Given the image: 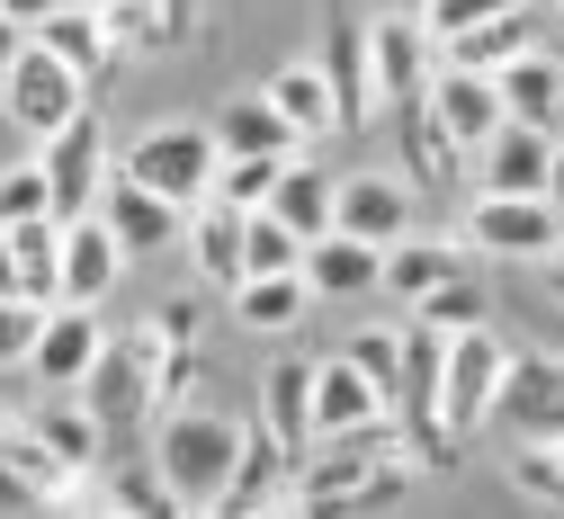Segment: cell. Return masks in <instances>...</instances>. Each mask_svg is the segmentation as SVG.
Returning <instances> with one entry per match:
<instances>
[{"label":"cell","instance_id":"6da1fadb","mask_svg":"<svg viewBox=\"0 0 564 519\" xmlns=\"http://www.w3.org/2000/svg\"><path fill=\"white\" fill-rule=\"evenodd\" d=\"M242 430H251V421H234V412H216V403H171V412H162V430H153V475H162L171 510H216V493H225V475H234V457H242Z\"/></svg>","mask_w":564,"mask_h":519},{"label":"cell","instance_id":"7a4b0ae2","mask_svg":"<svg viewBox=\"0 0 564 519\" xmlns=\"http://www.w3.org/2000/svg\"><path fill=\"white\" fill-rule=\"evenodd\" d=\"M475 260H546L564 242V206L546 188H475L466 206V234H457Z\"/></svg>","mask_w":564,"mask_h":519},{"label":"cell","instance_id":"3957f363","mask_svg":"<svg viewBox=\"0 0 564 519\" xmlns=\"http://www.w3.org/2000/svg\"><path fill=\"white\" fill-rule=\"evenodd\" d=\"M502 367H511V340L492 332V323H466V332H448V349H440V430L466 439L492 421V394H502Z\"/></svg>","mask_w":564,"mask_h":519},{"label":"cell","instance_id":"277c9868","mask_svg":"<svg viewBox=\"0 0 564 519\" xmlns=\"http://www.w3.org/2000/svg\"><path fill=\"white\" fill-rule=\"evenodd\" d=\"M216 134H206V117H171V126H144L126 143V180H144V188H162V197H180V206H197L206 188H216Z\"/></svg>","mask_w":564,"mask_h":519},{"label":"cell","instance_id":"5b68a950","mask_svg":"<svg viewBox=\"0 0 564 519\" xmlns=\"http://www.w3.org/2000/svg\"><path fill=\"white\" fill-rule=\"evenodd\" d=\"M73 108H90V82H82V72L63 63V54H45L36 36H28L10 63H0V117H10L28 143H36V134H54Z\"/></svg>","mask_w":564,"mask_h":519},{"label":"cell","instance_id":"8992f818","mask_svg":"<svg viewBox=\"0 0 564 519\" xmlns=\"http://www.w3.org/2000/svg\"><path fill=\"white\" fill-rule=\"evenodd\" d=\"M90 215L126 242V260H162V251H180V225H188V206H180V197H162V188H144V180H126L117 162H108Z\"/></svg>","mask_w":564,"mask_h":519},{"label":"cell","instance_id":"52a82bcc","mask_svg":"<svg viewBox=\"0 0 564 519\" xmlns=\"http://www.w3.org/2000/svg\"><path fill=\"white\" fill-rule=\"evenodd\" d=\"M431 63H440V45H431V28H421L403 0L386 19H368V82H377V117H394V108H412L421 90H431Z\"/></svg>","mask_w":564,"mask_h":519},{"label":"cell","instance_id":"ba28073f","mask_svg":"<svg viewBox=\"0 0 564 519\" xmlns=\"http://www.w3.org/2000/svg\"><path fill=\"white\" fill-rule=\"evenodd\" d=\"M126 242L99 225V215H63L54 234V305H108V295L126 286Z\"/></svg>","mask_w":564,"mask_h":519},{"label":"cell","instance_id":"9c48e42d","mask_svg":"<svg viewBox=\"0 0 564 519\" xmlns=\"http://www.w3.org/2000/svg\"><path fill=\"white\" fill-rule=\"evenodd\" d=\"M28 153L45 162V188H54V215H90V197H99V180H108V126L90 117V108H73L54 134H36Z\"/></svg>","mask_w":564,"mask_h":519},{"label":"cell","instance_id":"30bf717a","mask_svg":"<svg viewBox=\"0 0 564 519\" xmlns=\"http://www.w3.org/2000/svg\"><path fill=\"white\" fill-rule=\"evenodd\" d=\"M492 421H502L511 439H564V358L511 349L502 394H492Z\"/></svg>","mask_w":564,"mask_h":519},{"label":"cell","instance_id":"8fae6325","mask_svg":"<svg viewBox=\"0 0 564 519\" xmlns=\"http://www.w3.org/2000/svg\"><path fill=\"white\" fill-rule=\"evenodd\" d=\"M82 394L99 403V421H134V412H153L162 403V340H153V323L144 332H126V340H108L99 349V367L82 377Z\"/></svg>","mask_w":564,"mask_h":519},{"label":"cell","instance_id":"7c38bea8","mask_svg":"<svg viewBox=\"0 0 564 519\" xmlns=\"http://www.w3.org/2000/svg\"><path fill=\"white\" fill-rule=\"evenodd\" d=\"M99 349H108L99 305H45V323H36V340H28V377H36V386H73V394H82V377L99 367Z\"/></svg>","mask_w":564,"mask_h":519},{"label":"cell","instance_id":"4fadbf2b","mask_svg":"<svg viewBox=\"0 0 564 519\" xmlns=\"http://www.w3.org/2000/svg\"><path fill=\"white\" fill-rule=\"evenodd\" d=\"M332 225L340 234H359V242H403L412 234V180L403 171H349L340 188H332Z\"/></svg>","mask_w":564,"mask_h":519},{"label":"cell","instance_id":"5bb4252c","mask_svg":"<svg viewBox=\"0 0 564 519\" xmlns=\"http://www.w3.org/2000/svg\"><path fill=\"white\" fill-rule=\"evenodd\" d=\"M421 108L440 117V134L457 143V153H475V143L502 126V90H492V72H475V63H431V90H421Z\"/></svg>","mask_w":564,"mask_h":519},{"label":"cell","instance_id":"9a60e30c","mask_svg":"<svg viewBox=\"0 0 564 519\" xmlns=\"http://www.w3.org/2000/svg\"><path fill=\"white\" fill-rule=\"evenodd\" d=\"M19 421L54 448L63 475H99V457H108V421H99V403H73V386H45Z\"/></svg>","mask_w":564,"mask_h":519},{"label":"cell","instance_id":"2e32d148","mask_svg":"<svg viewBox=\"0 0 564 519\" xmlns=\"http://www.w3.org/2000/svg\"><path fill=\"white\" fill-rule=\"evenodd\" d=\"M288 475H296V457H288V448H278V439L251 421V430H242V457H234V475H225V493H216V519L288 510Z\"/></svg>","mask_w":564,"mask_h":519},{"label":"cell","instance_id":"e0dca14e","mask_svg":"<svg viewBox=\"0 0 564 519\" xmlns=\"http://www.w3.org/2000/svg\"><path fill=\"white\" fill-rule=\"evenodd\" d=\"M546 36H555V19L538 10V0H520V10H492V19H475V28H457V36H440V63L502 72L511 54H529V45H546Z\"/></svg>","mask_w":564,"mask_h":519},{"label":"cell","instance_id":"ac0fdd59","mask_svg":"<svg viewBox=\"0 0 564 519\" xmlns=\"http://www.w3.org/2000/svg\"><path fill=\"white\" fill-rule=\"evenodd\" d=\"M546 153H555V134H546V126L502 117L466 162H475V188H546Z\"/></svg>","mask_w":564,"mask_h":519},{"label":"cell","instance_id":"d6986e66","mask_svg":"<svg viewBox=\"0 0 564 519\" xmlns=\"http://www.w3.org/2000/svg\"><path fill=\"white\" fill-rule=\"evenodd\" d=\"M492 90H502V117H529L546 134H564V54L555 45H529L492 72Z\"/></svg>","mask_w":564,"mask_h":519},{"label":"cell","instance_id":"ffe728a7","mask_svg":"<svg viewBox=\"0 0 564 519\" xmlns=\"http://www.w3.org/2000/svg\"><path fill=\"white\" fill-rule=\"evenodd\" d=\"M260 430L288 457L314 448V358H269V377H260Z\"/></svg>","mask_w":564,"mask_h":519},{"label":"cell","instance_id":"44dd1931","mask_svg":"<svg viewBox=\"0 0 564 519\" xmlns=\"http://www.w3.org/2000/svg\"><path fill=\"white\" fill-rule=\"evenodd\" d=\"M305 286L314 295H332V305H340V295H377V269H386V251L377 242H359V234H340V225H323L314 242H305Z\"/></svg>","mask_w":564,"mask_h":519},{"label":"cell","instance_id":"7402d4cb","mask_svg":"<svg viewBox=\"0 0 564 519\" xmlns=\"http://www.w3.org/2000/svg\"><path fill=\"white\" fill-rule=\"evenodd\" d=\"M457 269H475V251L466 242H448V234H403V242H386V269H377V286L386 295H403V305H421L440 278H457Z\"/></svg>","mask_w":564,"mask_h":519},{"label":"cell","instance_id":"603a6c76","mask_svg":"<svg viewBox=\"0 0 564 519\" xmlns=\"http://www.w3.org/2000/svg\"><path fill=\"white\" fill-rule=\"evenodd\" d=\"M206 134H216V153H305V134L269 108V90H242L225 99L216 117H206Z\"/></svg>","mask_w":564,"mask_h":519},{"label":"cell","instance_id":"cb8c5ba5","mask_svg":"<svg viewBox=\"0 0 564 519\" xmlns=\"http://www.w3.org/2000/svg\"><path fill=\"white\" fill-rule=\"evenodd\" d=\"M305 305H314L305 269H251V278H234V323L242 332H296Z\"/></svg>","mask_w":564,"mask_h":519},{"label":"cell","instance_id":"d4e9b609","mask_svg":"<svg viewBox=\"0 0 564 519\" xmlns=\"http://www.w3.org/2000/svg\"><path fill=\"white\" fill-rule=\"evenodd\" d=\"M242 215L251 206H225V197H197L188 206V225H180V251L216 278V286H234L242 278Z\"/></svg>","mask_w":564,"mask_h":519},{"label":"cell","instance_id":"484cf974","mask_svg":"<svg viewBox=\"0 0 564 519\" xmlns=\"http://www.w3.org/2000/svg\"><path fill=\"white\" fill-rule=\"evenodd\" d=\"M386 412H394V403H386L349 358H314V439L359 430V421H386Z\"/></svg>","mask_w":564,"mask_h":519},{"label":"cell","instance_id":"4316f807","mask_svg":"<svg viewBox=\"0 0 564 519\" xmlns=\"http://www.w3.org/2000/svg\"><path fill=\"white\" fill-rule=\"evenodd\" d=\"M314 63H323V82H332V108H340V126H377V82H368V28H332Z\"/></svg>","mask_w":564,"mask_h":519},{"label":"cell","instance_id":"83f0119b","mask_svg":"<svg viewBox=\"0 0 564 519\" xmlns=\"http://www.w3.org/2000/svg\"><path fill=\"white\" fill-rule=\"evenodd\" d=\"M386 126H394V143H403V180H412V197H421V188H448V180H457V162H466V153H457V143L440 134V117L421 108V99H412V108H394Z\"/></svg>","mask_w":564,"mask_h":519},{"label":"cell","instance_id":"f1b7e54d","mask_svg":"<svg viewBox=\"0 0 564 519\" xmlns=\"http://www.w3.org/2000/svg\"><path fill=\"white\" fill-rule=\"evenodd\" d=\"M269 108L288 117L305 143H314V134H340V108H332V82H323V63H314V54H305V63H278V72H269Z\"/></svg>","mask_w":564,"mask_h":519},{"label":"cell","instance_id":"f546056e","mask_svg":"<svg viewBox=\"0 0 564 519\" xmlns=\"http://www.w3.org/2000/svg\"><path fill=\"white\" fill-rule=\"evenodd\" d=\"M45 54H63V63H73L82 72V82H99V72L117 63V45H108V28H99V10H73V0H54V10L28 28Z\"/></svg>","mask_w":564,"mask_h":519},{"label":"cell","instance_id":"4dcf8cb0","mask_svg":"<svg viewBox=\"0 0 564 519\" xmlns=\"http://www.w3.org/2000/svg\"><path fill=\"white\" fill-rule=\"evenodd\" d=\"M332 188H340L332 171H314L305 153H288V171H278V188H269L260 206H269V215H278L288 234H305V242H314V234L332 225Z\"/></svg>","mask_w":564,"mask_h":519},{"label":"cell","instance_id":"1f68e13d","mask_svg":"<svg viewBox=\"0 0 564 519\" xmlns=\"http://www.w3.org/2000/svg\"><path fill=\"white\" fill-rule=\"evenodd\" d=\"M90 10H99V28H108L117 63H126V54H162V45H171V28H162V0H90Z\"/></svg>","mask_w":564,"mask_h":519},{"label":"cell","instance_id":"d6a6232c","mask_svg":"<svg viewBox=\"0 0 564 519\" xmlns=\"http://www.w3.org/2000/svg\"><path fill=\"white\" fill-rule=\"evenodd\" d=\"M340 358H349V367H359V377H368V386H377V394L394 403V367H403V323H368V332H349V340H340Z\"/></svg>","mask_w":564,"mask_h":519},{"label":"cell","instance_id":"836d02e7","mask_svg":"<svg viewBox=\"0 0 564 519\" xmlns=\"http://www.w3.org/2000/svg\"><path fill=\"white\" fill-rule=\"evenodd\" d=\"M511 484L546 510H564V439H520L511 448Z\"/></svg>","mask_w":564,"mask_h":519},{"label":"cell","instance_id":"e575fe53","mask_svg":"<svg viewBox=\"0 0 564 519\" xmlns=\"http://www.w3.org/2000/svg\"><path fill=\"white\" fill-rule=\"evenodd\" d=\"M278 171H288V153H225L216 162V188L206 197H225V206H260L278 188Z\"/></svg>","mask_w":564,"mask_h":519},{"label":"cell","instance_id":"d590c367","mask_svg":"<svg viewBox=\"0 0 564 519\" xmlns=\"http://www.w3.org/2000/svg\"><path fill=\"white\" fill-rule=\"evenodd\" d=\"M296 260H305V234H288L269 206H251L242 215V278L251 269H296Z\"/></svg>","mask_w":564,"mask_h":519},{"label":"cell","instance_id":"8d00e7d4","mask_svg":"<svg viewBox=\"0 0 564 519\" xmlns=\"http://www.w3.org/2000/svg\"><path fill=\"white\" fill-rule=\"evenodd\" d=\"M421 323H440V332H466V323H484V278L475 269H457V278H440L431 295L412 305Z\"/></svg>","mask_w":564,"mask_h":519},{"label":"cell","instance_id":"74e56055","mask_svg":"<svg viewBox=\"0 0 564 519\" xmlns=\"http://www.w3.org/2000/svg\"><path fill=\"white\" fill-rule=\"evenodd\" d=\"M0 457H10L28 484H45V501H63V484H73V475L54 466V448H45V439H36L28 421H0Z\"/></svg>","mask_w":564,"mask_h":519},{"label":"cell","instance_id":"f35d334b","mask_svg":"<svg viewBox=\"0 0 564 519\" xmlns=\"http://www.w3.org/2000/svg\"><path fill=\"white\" fill-rule=\"evenodd\" d=\"M36 215H54V188H45V162H10L0 171V225H36Z\"/></svg>","mask_w":564,"mask_h":519},{"label":"cell","instance_id":"ab89813d","mask_svg":"<svg viewBox=\"0 0 564 519\" xmlns=\"http://www.w3.org/2000/svg\"><path fill=\"white\" fill-rule=\"evenodd\" d=\"M492 10H520V0H421V28H431V45L440 36H457V28H475V19H492Z\"/></svg>","mask_w":564,"mask_h":519},{"label":"cell","instance_id":"60d3db41","mask_svg":"<svg viewBox=\"0 0 564 519\" xmlns=\"http://www.w3.org/2000/svg\"><path fill=\"white\" fill-rule=\"evenodd\" d=\"M36 323H45V305H28V295H0V367H28Z\"/></svg>","mask_w":564,"mask_h":519},{"label":"cell","instance_id":"b9f144b4","mask_svg":"<svg viewBox=\"0 0 564 519\" xmlns=\"http://www.w3.org/2000/svg\"><path fill=\"white\" fill-rule=\"evenodd\" d=\"M28 510H45V484H28L10 457H0V519H28Z\"/></svg>","mask_w":564,"mask_h":519},{"label":"cell","instance_id":"7bdbcfd3","mask_svg":"<svg viewBox=\"0 0 564 519\" xmlns=\"http://www.w3.org/2000/svg\"><path fill=\"white\" fill-rule=\"evenodd\" d=\"M0 295H28V305H45V286H36V269L19 260V242L0 234Z\"/></svg>","mask_w":564,"mask_h":519},{"label":"cell","instance_id":"ee69618b","mask_svg":"<svg viewBox=\"0 0 564 519\" xmlns=\"http://www.w3.org/2000/svg\"><path fill=\"white\" fill-rule=\"evenodd\" d=\"M162 28H171V45H180V36L197 28V0H162Z\"/></svg>","mask_w":564,"mask_h":519},{"label":"cell","instance_id":"f6af8a7d","mask_svg":"<svg viewBox=\"0 0 564 519\" xmlns=\"http://www.w3.org/2000/svg\"><path fill=\"white\" fill-rule=\"evenodd\" d=\"M538 278H546V295H555V305H564V242H555V251L538 260Z\"/></svg>","mask_w":564,"mask_h":519},{"label":"cell","instance_id":"bcb514c9","mask_svg":"<svg viewBox=\"0 0 564 519\" xmlns=\"http://www.w3.org/2000/svg\"><path fill=\"white\" fill-rule=\"evenodd\" d=\"M546 197L564 206V134H555V153H546Z\"/></svg>","mask_w":564,"mask_h":519},{"label":"cell","instance_id":"7dc6e473","mask_svg":"<svg viewBox=\"0 0 564 519\" xmlns=\"http://www.w3.org/2000/svg\"><path fill=\"white\" fill-rule=\"evenodd\" d=\"M0 10H10V19H19V28H36V19H45V10H54V0H0Z\"/></svg>","mask_w":564,"mask_h":519},{"label":"cell","instance_id":"c3c4849f","mask_svg":"<svg viewBox=\"0 0 564 519\" xmlns=\"http://www.w3.org/2000/svg\"><path fill=\"white\" fill-rule=\"evenodd\" d=\"M19 45H28V28H19V19H10V10H0V63H10V54H19Z\"/></svg>","mask_w":564,"mask_h":519},{"label":"cell","instance_id":"681fc988","mask_svg":"<svg viewBox=\"0 0 564 519\" xmlns=\"http://www.w3.org/2000/svg\"><path fill=\"white\" fill-rule=\"evenodd\" d=\"M555 45H564V0H555Z\"/></svg>","mask_w":564,"mask_h":519},{"label":"cell","instance_id":"f907efd6","mask_svg":"<svg viewBox=\"0 0 564 519\" xmlns=\"http://www.w3.org/2000/svg\"><path fill=\"white\" fill-rule=\"evenodd\" d=\"M73 10H90V0H73Z\"/></svg>","mask_w":564,"mask_h":519}]
</instances>
